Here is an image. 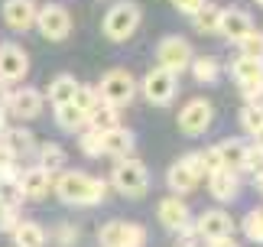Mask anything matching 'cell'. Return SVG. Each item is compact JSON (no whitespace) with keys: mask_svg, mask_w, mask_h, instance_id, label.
Returning <instances> with one entry per match:
<instances>
[{"mask_svg":"<svg viewBox=\"0 0 263 247\" xmlns=\"http://www.w3.org/2000/svg\"><path fill=\"white\" fill-rule=\"evenodd\" d=\"M16 221H20L16 208H4V205H0V231H4V234H10V231L16 228Z\"/></svg>","mask_w":263,"mask_h":247,"instance_id":"obj_41","label":"cell"},{"mask_svg":"<svg viewBox=\"0 0 263 247\" xmlns=\"http://www.w3.org/2000/svg\"><path fill=\"white\" fill-rule=\"evenodd\" d=\"M173 7L179 10V13H185V16H195L201 7H205V0H173Z\"/></svg>","mask_w":263,"mask_h":247,"instance_id":"obj_42","label":"cell"},{"mask_svg":"<svg viewBox=\"0 0 263 247\" xmlns=\"http://www.w3.org/2000/svg\"><path fill=\"white\" fill-rule=\"evenodd\" d=\"M0 140H4L10 150H13V156H16V160L36 150V133L29 130V127H7V133H4Z\"/></svg>","mask_w":263,"mask_h":247,"instance_id":"obj_23","label":"cell"},{"mask_svg":"<svg viewBox=\"0 0 263 247\" xmlns=\"http://www.w3.org/2000/svg\"><path fill=\"white\" fill-rule=\"evenodd\" d=\"M205 179V166H201V153L192 150L185 156H179L173 166L166 169V185L173 195H189L195 192V185Z\"/></svg>","mask_w":263,"mask_h":247,"instance_id":"obj_5","label":"cell"},{"mask_svg":"<svg viewBox=\"0 0 263 247\" xmlns=\"http://www.w3.org/2000/svg\"><path fill=\"white\" fill-rule=\"evenodd\" d=\"M134 147H137V137L127 127H114V130L101 133V156L124 160V156H134Z\"/></svg>","mask_w":263,"mask_h":247,"instance_id":"obj_18","label":"cell"},{"mask_svg":"<svg viewBox=\"0 0 263 247\" xmlns=\"http://www.w3.org/2000/svg\"><path fill=\"white\" fill-rule=\"evenodd\" d=\"M244 172H250V176H263V150L260 147H247Z\"/></svg>","mask_w":263,"mask_h":247,"instance_id":"obj_37","label":"cell"},{"mask_svg":"<svg viewBox=\"0 0 263 247\" xmlns=\"http://www.w3.org/2000/svg\"><path fill=\"white\" fill-rule=\"evenodd\" d=\"M107 185L117 189L124 199H143L146 189H149V172H146V166L137 156H124V160L114 163Z\"/></svg>","mask_w":263,"mask_h":247,"instance_id":"obj_2","label":"cell"},{"mask_svg":"<svg viewBox=\"0 0 263 247\" xmlns=\"http://www.w3.org/2000/svg\"><path fill=\"white\" fill-rule=\"evenodd\" d=\"M39 36L49 39V43H62V39L72 33V16H68V10L62 4H46L36 10V23Z\"/></svg>","mask_w":263,"mask_h":247,"instance_id":"obj_9","label":"cell"},{"mask_svg":"<svg viewBox=\"0 0 263 247\" xmlns=\"http://www.w3.org/2000/svg\"><path fill=\"white\" fill-rule=\"evenodd\" d=\"M114 127H120V111L101 101V104L88 114V130H95V133H107V130H114Z\"/></svg>","mask_w":263,"mask_h":247,"instance_id":"obj_26","label":"cell"},{"mask_svg":"<svg viewBox=\"0 0 263 247\" xmlns=\"http://www.w3.org/2000/svg\"><path fill=\"white\" fill-rule=\"evenodd\" d=\"M254 185H257V192L263 195V176H254Z\"/></svg>","mask_w":263,"mask_h":247,"instance_id":"obj_47","label":"cell"},{"mask_svg":"<svg viewBox=\"0 0 263 247\" xmlns=\"http://www.w3.org/2000/svg\"><path fill=\"white\" fill-rule=\"evenodd\" d=\"M260 221H263V208H260Z\"/></svg>","mask_w":263,"mask_h":247,"instance_id":"obj_51","label":"cell"},{"mask_svg":"<svg viewBox=\"0 0 263 247\" xmlns=\"http://www.w3.org/2000/svg\"><path fill=\"white\" fill-rule=\"evenodd\" d=\"M20 172H10V176H0V205L4 208H16L23 205V192H20Z\"/></svg>","mask_w":263,"mask_h":247,"instance_id":"obj_29","label":"cell"},{"mask_svg":"<svg viewBox=\"0 0 263 247\" xmlns=\"http://www.w3.org/2000/svg\"><path fill=\"white\" fill-rule=\"evenodd\" d=\"M192 231L201 241H215V238H228L234 234V218L224 208H205L201 215L192 218Z\"/></svg>","mask_w":263,"mask_h":247,"instance_id":"obj_11","label":"cell"},{"mask_svg":"<svg viewBox=\"0 0 263 247\" xmlns=\"http://www.w3.org/2000/svg\"><path fill=\"white\" fill-rule=\"evenodd\" d=\"M240 127H244L250 137L263 127V114L257 111V104H244V111H240Z\"/></svg>","mask_w":263,"mask_h":247,"instance_id":"obj_36","label":"cell"},{"mask_svg":"<svg viewBox=\"0 0 263 247\" xmlns=\"http://www.w3.org/2000/svg\"><path fill=\"white\" fill-rule=\"evenodd\" d=\"M218 20H221V7H215V4L205 0V7L192 16V26H195L198 33H218Z\"/></svg>","mask_w":263,"mask_h":247,"instance_id":"obj_30","label":"cell"},{"mask_svg":"<svg viewBox=\"0 0 263 247\" xmlns=\"http://www.w3.org/2000/svg\"><path fill=\"white\" fill-rule=\"evenodd\" d=\"M29 75V56L16 43H0V81L13 85Z\"/></svg>","mask_w":263,"mask_h":247,"instance_id":"obj_13","label":"cell"},{"mask_svg":"<svg viewBox=\"0 0 263 247\" xmlns=\"http://www.w3.org/2000/svg\"><path fill=\"white\" fill-rule=\"evenodd\" d=\"M179 247H195V244H179Z\"/></svg>","mask_w":263,"mask_h":247,"instance_id":"obj_50","label":"cell"},{"mask_svg":"<svg viewBox=\"0 0 263 247\" xmlns=\"http://www.w3.org/2000/svg\"><path fill=\"white\" fill-rule=\"evenodd\" d=\"M156 215H159V224H163L166 231H173V234H182L185 228H192V218H195L192 208L185 205V199H182V195H173V192L156 205Z\"/></svg>","mask_w":263,"mask_h":247,"instance_id":"obj_12","label":"cell"},{"mask_svg":"<svg viewBox=\"0 0 263 247\" xmlns=\"http://www.w3.org/2000/svg\"><path fill=\"white\" fill-rule=\"evenodd\" d=\"M257 111H260V114H263V101H257Z\"/></svg>","mask_w":263,"mask_h":247,"instance_id":"obj_48","label":"cell"},{"mask_svg":"<svg viewBox=\"0 0 263 247\" xmlns=\"http://www.w3.org/2000/svg\"><path fill=\"white\" fill-rule=\"evenodd\" d=\"M208 247H240L234 241V234H228V238H215V241H208Z\"/></svg>","mask_w":263,"mask_h":247,"instance_id":"obj_43","label":"cell"},{"mask_svg":"<svg viewBox=\"0 0 263 247\" xmlns=\"http://www.w3.org/2000/svg\"><path fill=\"white\" fill-rule=\"evenodd\" d=\"M7 133V111H0V137Z\"/></svg>","mask_w":263,"mask_h":247,"instance_id":"obj_45","label":"cell"},{"mask_svg":"<svg viewBox=\"0 0 263 247\" xmlns=\"http://www.w3.org/2000/svg\"><path fill=\"white\" fill-rule=\"evenodd\" d=\"M72 104L82 111V114L88 117L91 111H95L98 104H101V98H98V88L95 85H82V81H78L75 85V98H72Z\"/></svg>","mask_w":263,"mask_h":247,"instance_id":"obj_31","label":"cell"},{"mask_svg":"<svg viewBox=\"0 0 263 247\" xmlns=\"http://www.w3.org/2000/svg\"><path fill=\"white\" fill-rule=\"evenodd\" d=\"M240 95H244L247 104H257V101H263V78H260V81H250V85H240Z\"/></svg>","mask_w":263,"mask_h":247,"instance_id":"obj_40","label":"cell"},{"mask_svg":"<svg viewBox=\"0 0 263 247\" xmlns=\"http://www.w3.org/2000/svg\"><path fill=\"white\" fill-rule=\"evenodd\" d=\"M244 234H247V241L263 244V221H260V208L247 211V218H244Z\"/></svg>","mask_w":263,"mask_h":247,"instance_id":"obj_35","label":"cell"},{"mask_svg":"<svg viewBox=\"0 0 263 247\" xmlns=\"http://www.w3.org/2000/svg\"><path fill=\"white\" fill-rule=\"evenodd\" d=\"M65 150L59 147V143H43V147L36 150V166H43L49 176H59V172L65 169Z\"/></svg>","mask_w":263,"mask_h":247,"instance_id":"obj_24","label":"cell"},{"mask_svg":"<svg viewBox=\"0 0 263 247\" xmlns=\"http://www.w3.org/2000/svg\"><path fill=\"white\" fill-rule=\"evenodd\" d=\"M137 91L153 108H166V104H173V98H176V91H179V75H173V72L153 65L143 78L137 81Z\"/></svg>","mask_w":263,"mask_h":247,"instance_id":"obj_6","label":"cell"},{"mask_svg":"<svg viewBox=\"0 0 263 247\" xmlns=\"http://www.w3.org/2000/svg\"><path fill=\"white\" fill-rule=\"evenodd\" d=\"M201 153V166H205V176H211V172L221 169V156H218V147H205L198 150Z\"/></svg>","mask_w":263,"mask_h":247,"instance_id":"obj_39","label":"cell"},{"mask_svg":"<svg viewBox=\"0 0 263 247\" xmlns=\"http://www.w3.org/2000/svg\"><path fill=\"white\" fill-rule=\"evenodd\" d=\"M20 192H23V202H43L49 199V192H52V182L55 176H49V172L43 166H26V169H20Z\"/></svg>","mask_w":263,"mask_h":247,"instance_id":"obj_14","label":"cell"},{"mask_svg":"<svg viewBox=\"0 0 263 247\" xmlns=\"http://www.w3.org/2000/svg\"><path fill=\"white\" fill-rule=\"evenodd\" d=\"M250 29H254V20H250L247 10H240V7H228V10H221L218 36L231 39V43H240V39H244Z\"/></svg>","mask_w":263,"mask_h":247,"instance_id":"obj_16","label":"cell"},{"mask_svg":"<svg viewBox=\"0 0 263 247\" xmlns=\"http://www.w3.org/2000/svg\"><path fill=\"white\" fill-rule=\"evenodd\" d=\"M254 4H257V7H263V0H254Z\"/></svg>","mask_w":263,"mask_h":247,"instance_id":"obj_49","label":"cell"},{"mask_svg":"<svg viewBox=\"0 0 263 247\" xmlns=\"http://www.w3.org/2000/svg\"><path fill=\"white\" fill-rule=\"evenodd\" d=\"M52 241H55L59 247H72V244H78V224H72V221H62V224H55V231H52Z\"/></svg>","mask_w":263,"mask_h":247,"instance_id":"obj_34","label":"cell"},{"mask_svg":"<svg viewBox=\"0 0 263 247\" xmlns=\"http://www.w3.org/2000/svg\"><path fill=\"white\" fill-rule=\"evenodd\" d=\"M208 179V192L215 195L218 202H234L237 195H240V176L237 172H228V169H218V172H211Z\"/></svg>","mask_w":263,"mask_h":247,"instance_id":"obj_19","label":"cell"},{"mask_svg":"<svg viewBox=\"0 0 263 247\" xmlns=\"http://www.w3.org/2000/svg\"><path fill=\"white\" fill-rule=\"evenodd\" d=\"M140 20H143V10H140L137 0H117V4L104 13L101 33H104L110 43H127V39L140 29Z\"/></svg>","mask_w":263,"mask_h":247,"instance_id":"obj_3","label":"cell"},{"mask_svg":"<svg viewBox=\"0 0 263 247\" xmlns=\"http://www.w3.org/2000/svg\"><path fill=\"white\" fill-rule=\"evenodd\" d=\"M254 147H260V150H263V127L254 133Z\"/></svg>","mask_w":263,"mask_h":247,"instance_id":"obj_46","label":"cell"},{"mask_svg":"<svg viewBox=\"0 0 263 247\" xmlns=\"http://www.w3.org/2000/svg\"><path fill=\"white\" fill-rule=\"evenodd\" d=\"M240 56H247V59H260L263 62V29H250V33L240 39Z\"/></svg>","mask_w":263,"mask_h":247,"instance_id":"obj_32","label":"cell"},{"mask_svg":"<svg viewBox=\"0 0 263 247\" xmlns=\"http://www.w3.org/2000/svg\"><path fill=\"white\" fill-rule=\"evenodd\" d=\"M10 172H20V163L13 156V150L0 140V176H10Z\"/></svg>","mask_w":263,"mask_h":247,"instance_id":"obj_38","label":"cell"},{"mask_svg":"<svg viewBox=\"0 0 263 247\" xmlns=\"http://www.w3.org/2000/svg\"><path fill=\"white\" fill-rule=\"evenodd\" d=\"M218 147V156H221V169L228 172H244V156H247V143L244 140H221L215 143Z\"/></svg>","mask_w":263,"mask_h":247,"instance_id":"obj_21","label":"cell"},{"mask_svg":"<svg viewBox=\"0 0 263 247\" xmlns=\"http://www.w3.org/2000/svg\"><path fill=\"white\" fill-rule=\"evenodd\" d=\"M211 117H215V108L205 98H192L179 108V130L185 137H201L211 127Z\"/></svg>","mask_w":263,"mask_h":247,"instance_id":"obj_10","label":"cell"},{"mask_svg":"<svg viewBox=\"0 0 263 247\" xmlns=\"http://www.w3.org/2000/svg\"><path fill=\"white\" fill-rule=\"evenodd\" d=\"M95 88H98V98L104 101V104L117 108V111L127 108L130 101L137 98V78L130 75L127 68H107Z\"/></svg>","mask_w":263,"mask_h":247,"instance_id":"obj_4","label":"cell"},{"mask_svg":"<svg viewBox=\"0 0 263 247\" xmlns=\"http://www.w3.org/2000/svg\"><path fill=\"white\" fill-rule=\"evenodd\" d=\"M7 101H10V85L0 81V111H7Z\"/></svg>","mask_w":263,"mask_h":247,"instance_id":"obj_44","label":"cell"},{"mask_svg":"<svg viewBox=\"0 0 263 247\" xmlns=\"http://www.w3.org/2000/svg\"><path fill=\"white\" fill-rule=\"evenodd\" d=\"M0 10H4V23L13 29V33H26V29L36 23L39 4L36 0H4Z\"/></svg>","mask_w":263,"mask_h":247,"instance_id":"obj_17","label":"cell"},{"mask_svg":"<svg viewBox=\"0 0 263 247\" xmlns=\"http://www.w3.org/2000/svg\"><path fill=\"white\" fill-rule=\"evenodd\" d=\"M43 91L36 88H16L10 91V101H7V114H13L16 120H36L39 114H43Z\"/></svg>","mask_w":263,"mask_h":247,"instance_id":"obj_15","label":"cell"},{"mask_svg":"<svg viewBox=\"0 0 263 247\" xmlns=\"http://www.w3.org/2000/svg\"><path fill=\"white\" fill-rule=\"evenodd\" d=\"M192 59H195L192 43L182 39V36H163L156 43V65L166 68V72H173V75H182V72L192 65Z\"/></svg>","mask_w":263,"mask_h":247,"instance_id":"obj_8","label":"cell"},{"mask_svg":"<svg viewBox=\"0 0 263 247\" xmlns=\"http://www.w3.org/2000/svg\"><path fill=\"white\" fill-rule=\"evenodd\" d=\"M189 68H192V75H195L198 85H215L221 78V62L215 56H195Z\"/></svg>","mask_w":263,"mask_h":247,"instance_id":"obj_27","label":"cell"},{"mask_svg":"<svg viewBox=\"0 0 263 247\" xmlns=\"http://www.w3.org/2000/svg\"><path fill=\"white\" fill-rule=\"evenodd\" d=\"M75 75H68V72H59V75L49 81V91L43 98H49V104L52 108H62V104H72V98H75Z\"/></svg>","mask_w":263,"mask_h":247,"instance_id":"obj_22","label":"cell"},{"mask_svg":"<svg viewBox=\"0 0 263 247\" xmlns=\"http://www.w3.org/2000/svg\"><path fill=\"white\" fill-rule=\"evenodd\" d=\"M231 78L237 85H250V81H260L263 78V62L260 59H247V56H237L231 62Z\"/></svg>","mask_w":263,"mask_h":247,"instance_id":"obj_25","label":"cell"},{"mask_svg":"<svg viewBox=\"0 0 263 247\" xmlns=\"http://www.w3.org/2000/svg\"><path fill=\"white\" fill-rule=\"evenodd\" d=\"M107 179L91 176L82 169H62L52 182V192L62 199L65 205H78V208H91V205H101L107 199Z\"/></svg>","mask_w":263,"mask_h":247,"instance_id":"obj_1","label":"cell"},{"mask_svg":"<svg viewBox=\"0 0 263 247\" xmlns=\"http://www.w3.org/2000/svg\"><path fill=\"white\" fill-rule=\"evenodd\" d=\"M10 238H13V247H46L49 244V234L39 221H16V228L10 231Z\"/></svg>","mask_w":263,"mask_h":247,"instance_id":"obj_20","label":"cell"},{"mask_svg":"<svg viewBox=\"0 0 263 247\" xmlns=\"http://www.w3.org/2000/svg\"><path fill=\"white\" fill-rule=\"evenodd\" d=\"M55 123H59L65 133H82V130L88 127V117H85L75 104H62V108H55Z\"/></svg>","mask_w":263,"mask_h":247,"instance_id":"obj_28","label":"cell"},{"mask_svg":"<svg viewBox=\"0 0 263 247\" xmlns=\"http://www.w3.org/2000/svg\"><path fill=\"white\" fill-rule=\"evenodd\" d=\"M78 150H82L85 156H91V160L101 156V133H95V130L85 127L82 133H78Z\"/></svg>","mask_w":263,"mask_h":247,"instance_id":"obj_33","label":"cell"},{"mask_svg":"<svg viewBox=\"0 0 263 247\" xmlns=\"http://www.w3.org/2000/svg\"><path fill=\"white\" fill-rule=\"evenodd\" d=\"M101 247H146V228L137 221H107L98 228Z\"/></svg>","mask_w":263,"mask_h":247,"instance_id":"obj_7","label":"cell"}]
</instances>
